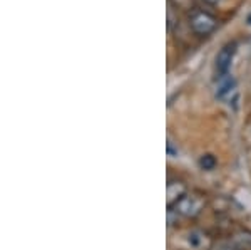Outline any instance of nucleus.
Here are the masks:
<instances>
[{
  "label": "nucleus",
  "mask_w": 251,
  "mask_h": 250,
  "mask_svg": "<svg viewBox=\"0 0 251 250\" xmlns=\"http://www.w3.org/2000/svg\"><path fill=\"white\" fill-rule=\"evenodd\" d=\"M204 205H206V201L203 196L194 195V193H188L183 200L177 201L176 207L169 208V210H173L176 215L184 217V219H194V217H198L204 210Z\"/></svg>",
  "instance_id": "f257e3e1"
},
{
  "label": "nucleus",
  "mask_w": 251,
  "mask_h": 250,
  "mask_svg": "<svg viewBox=\"0 0 251 250\" xmlns=\"http://www.w3.org/2000/svg\"><path fill=\"white\" fill-rule=\"evenodd\" d=\"M236 49H238V44L233 40V42L225 44L220 49V52L216 54V57H214V69H216L218 78L226 76L229 72V69H231Z\"/></svg>",
  "instance_id": "f03ea898"
},
{
  "label": "nucleus",
  "mask_w": 251,
  "mask_h": 250,
  "mask_svg": "<svg viewBox=\"0 0 251 250\" xmlns=\"http://www.w3.org/2000/svg\"><path fill=\"white\" fill-rule=\"evenodd\" d=\"M189 26H191L194 34L209 35L211 32H214V29H216L218 20L214 19L211 14H208V12L196 10L191 15V19H189Z\"/></svg>",
  "instance_id": "7ed1b4c3"
},
{
  "label": "nucleus",
  "mask_w": 251,
  "mask_h": 250,
  "mask_svg": "<svg viewBox=\"0 0 251 250\" xmlns=\"http://www.w3.org/2000/svg\"><path fill=\"white\" fill-rule=\"evenodd\" d=\"M216 98L228 103L229 106L238 101V87L236 81L233 76L226 74L223 78H218V86H216Z\"/></svg>",
  "instance_id": "20e7f679"
},
{
  "label": "nucleus",
  "mask_w": 251,
  "mask_h": 250,
  "mask_svg": "<svg viewBox=\"0 0 251 250\" xmlns=\"http://www.w3.org/2000/svg\"><path fill=\"white\" fill-rule=\"evenodd\" d=\"M188 195V188L181 180H169L168 188H166V203L168 208L176 207V203L179 200H183Z\"/></svg>",
  "instance_id": "39448f33"
},
{
  "label": "nucleus",
  "mask_w": 251,
  "mask_h": 250,
  "mask_svg": "<svg viewBox=\"0 0 251 250\" xmlns=\"http://www.w3.org/2000/svg\"><path fill=\"white\" fill-rule=\"evenodd\" d=\"M220 250H251V232H236L231 239L221 245Z\"/></svg>",
  "instance_id": "423d86ee"
},
{
  "label": "nucleus",
  "mask_w": 251,
  "mask_h": 250,
  "mask_svg": "<svg viewBox=\"0 0 251 250\" xmlns=\"http://www.w3.org/2000/svg\"><path fill=\"white\" fill-rule=\"evenodd\" d=\"M198 165H200L201 170L211 171V170H214V168H216L218 160L214 158L213 155H203V156L200 158V161H198Z\"/></svg>",
  "instance_id": "0eeeda50"
},
{
  "label": "nucleus",
  "mask_w": 251,
  "mask_h": 250,
  "mask_svg": "<svg viewBox=\"0 0 251 250\" xmlns=\"http://www.w3.org/2000/svg\"><path fill=\"white\" fill-rule=\"evenodd\" d=\"M168 155L169 156H176L177 155V151H174V148H173V141L171 139L168 141Z\"/></svg>",
  "instance_id": "6e6552de"
},
{
  "label": "nucleus",
  "mask_w": 251,
  "mask_h": 250,
  "mask_svg": "<svg viewBox=\"0 0 251 250\" xmlns=\"http://www.w3.org/2000/svg\"><path fill=\"white\" fill-rule=\"evenodd\" d=\"M204 2H206V3H213V5H214V3L221 2V0H204Z\"/></svg>",
  "instance_id": "1a4fd4ad"
},
{
  "label": "nucleus",
  "mask_w": 251,
  "mask_h": 250,
  "mask_svg": "<svg viewBox=\"0 0 251 250\" xmlns=\"http://www.w3.org/2000/svg\"><path fill=\"white\" fill-rule=\"evenodd\" d=\"M246 24H248V26H251V14L248 15V17H246Z\"/></svg>",
  "instance_id": "9d476101"
}]
</instances>
